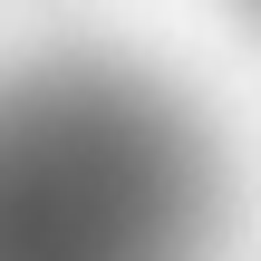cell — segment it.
Masks as SVG:
<instances>
[{"instance_id": "cell-1", "label": "cell", "mask_w": 261, "mask_h": 261, "mask_svg": "<svg viewBox=\"0 0 261 261\" xmlns=\"http://www.w3.org/2000/svg\"><path fill=\"white\" fill-rule=\"evenodd\" d=\"M232 165L145 58L48 48L0 68V261H213Z\"/></svg>"}, {"instance_id": "cell-2", "label": "cell", "mask_w": 261, "mask_h": 261, "mask_svg": "<svg viewBox=\"0 0 261 261\" xmlns=\"http://www.w3.org/2000/svg\"><path fill=\"white\" fill-rule=\"evenodd\" d=\"M232 10H242V19H252V29H261V0H232Z\"/></svg>"}]
</instances>
